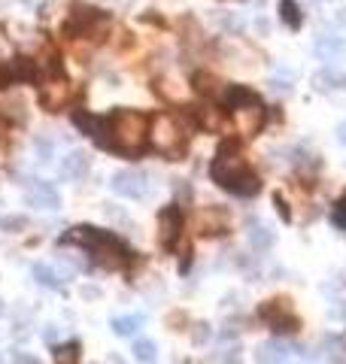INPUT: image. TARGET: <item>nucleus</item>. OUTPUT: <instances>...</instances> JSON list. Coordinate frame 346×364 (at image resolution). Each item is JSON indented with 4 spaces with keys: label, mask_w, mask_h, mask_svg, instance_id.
Wrapping results in <instances>:
<instances>
[{
    "label": "nucleus",
    "mask_w": 346,
    "mask_h": 364,
    "mask_svg": "<svg viewBox=\"0 0 346 364\" xmlns=\"http://www.w3.org/2000/svg\"><path fill=\"white\" fill-rule=\"evenodd\" d=\"M131 352H134V358L137 361H143V364H152L155 358H158V346L152 343V340H134V346H131Z\"/></svg>",
    "instance_id": "obj_24"
},
{
    "label": "nucleus",
    "mask_w": 346,
    "mask_h": 364,
    "mask_svg": "<svg viewBox=\"0 0 346 364\" xmlns=\"http://www.w3.org/2000/svg\"><path fill=\"white\" fill-rule=\"evenodd\" d=\"M225 101H228L231 110H237V106H246V103L258 101V94L252 89H243V85H231V89L225 91Z\"/></svg>",
    "instance_id": "obj_22"
},
{
    "label": "nucleus",
    "mask_w": 346,
    "mask_h": 364,
    "mask_svg": "<svg viewBox=\"0 0 346 364\" xmlns=\"http://www.w3.org/2000/svg\"><path fill=\"white\" fill-rule=\"evenodd\" d=\"M70 82L64 79V76H55V79H49L46 85L40 89V103H43V110H49V113H58L64 110V103L70 101Z\"/></svg>",
    "instance_id": "obj_6"
},
{
    "label": "nucleus",
    "mask_w": 346,
    "mask_h": 364,
    "mask_svg": "<svg viewBox=\"0 0 346 364\" xmlns=\"http://www.w3.org/2000/svg\"><path fill=\"white\" fill-rule=\"evenodd\" d=\"M82 297H97V288H82Z\"/></svg>",
    "instance_id": "obj_37"
},
{
    "label": "nucleus",
    "mask_w": 346,
    "mask_h": 364,
    "mask_svg": "<svg viewBox=\"0 0 346 364\" xmlns=\"http://www.w3.org/2000/svg\"><path fill=\"white\" fill-rule=\"evenodd\" d=\"M250 246H252L255 252H267L270 246H274V231H270L267 224L252 222L250 224Z\"/></svg>",
    "instance_id": "obj_17"
},
{
    "label": "nucleus",
    "mask_w": 346,
    "mask_h": 364,
    "mask_svg": "<svg viewBox=\"0 0 346 364\" xmlns=\"http://www.w3.org/2000/svg\"><path fill=\"white\" fill-rule=\"evenodd\" d=\"M110 186H113L116 195H122L128 200H143L149 195L146 174H140V170H118V174H113Z\"/></svg>",
    "instance_id": "obj_5"
},
{
    "label": "nucleus",
    "mask_w": 346,
    "mask_h": 364,
    "mask_svg": "<svg viewBox=\"0 0 346 364\" xmlns=\"http://www.w3.org/2000/svg\"><path fill=\"white\" fill-rule=\"evenodd\" d=\"M28 219L25 216H4V219H0V228H4V231H9V234H18V231H25L28 228Z\"/></svg>",
    "instance_id": "obj_27"
},
{
    "label": "nucleus",
    "mask_w": 346,
    "mask_h": 364,
    "mask_svg": "<svg viewBox=\"0 0 346 364\" xmlns=\"http://www.w3.org/2000/svg\"><path fill=\"white\" fill-rule=\"evenodd\" d=\"M25 4H28V0H25Z\"/></svg>",
    "instance_id": "obj_41"
},
{
    "label": "nucleus",
    "mask_w": 346,
    "mask_h": 364,
    "mask_svg": "<svg viewBox=\"0 0 346 364\" xmlns=\"http://www.w3.org/2000/svg\"><path fill=\"white\" fill-rule=\"evenodd\" d=\"M198 122L201 127H210V131H222L225 127V113L219 110V106H203V110H198Z\"/></svg>",
    "instance_id": "obj_20"
},
{
    "label": "nucleus",
    "mask_w": 346,
    "mask_h": 364,
    "mask_svg": "<svg viewBox=\"0 0 346 364\" xmlns=\"http://www.w3.org/2000/svg\"><path fill=\"white\" fill-rule=\"evenodd\" d=\"M277 207H279V216L289 219V207H286V200H283V198H277Z\"/></svg>",
    "instance_id": "obj_34"
},
{
    "label": "nucleus",
    "mask_w": 346,
    "mask_h": 364,
    "mask_svg": "<svg viewBox=\"0 0 346 364\" xmlns=\"http://www.w3.org/2000/svg\"><path fill=\"white\" fill-rule=\"evenodd\" d=\"M313 49H316V55L322 61H334L346 55V40L337 37V34H319L316 40H313Z\"/></svg>",
    "instance_id": "obj_11"
},
{
    "label": "nucleus",
    "mask_w": 346,
    "mask_h": 364,
    "mask_svg": "<svg viewBox=\"0 0 346 364\" xmlns=\"http://www.w3.org/2000/svg\"><path fill=\"white\" fill-rule=\"evenodd\" d=\"M289 346L283 343V340H270V343H262L255 352V361L258 364H283L289 358Z\"/></svg>",
    "instance_id": "obj_13"
},
{
    "label": "nucleus",
    "mask_w": 346,
    "mask_h": 364,
    "mask_svg": "<svg viewBox=\"0 0 346 364\" xmlns=\"http://www.w3.org/2000/svg\"><path fill=\"white\" fill-rule=\"evenodd\" d=\"M30 273H34V280L43 288H52V292H58V288H64V283H67L58 271H52L49 264H34V267H30Z\"/></svg>",
    "instance_id": "obj_15"
},
{
    "label": "nucleus",
    "mask_w": 346,
    "mask_h": 364,
    "mask_svg": "<svg viewBox=\"0 0 346 364\" xmlns=\"http://www.w3.org/2000/svg\"><path fill=\"white\" fill-rule=\"evenodd\" d=\"M337 140L346 146V122H340V125H337Z\"/></svg>",
    "instance_id": "obj_35"
},
{
    "label": "nucleus",
    "mask_w": 346,
    "mask_h": 364,
    "mask_svg": "<svg viewBox=\"0 0 346 364\" xmlns=\"http://www.w3.org/2000/svg\"><path fill=\"white\" fill-rule=\"evenodd\" d=\"M149 140H152V146L161 155L177 158V155H182V149H186V131H182L179 119L161 113L152 119V125H149Z\"/></svg>",
    "instance_id": "obj_4"
},
{
    "label": "nucleus",
    "mask_w": 346,
    "mask_h": 364,
    "mask_svg": "<svg viewBox=\"0 0 346 364\" xmlns=\"http://www.w3.org/2000/svg\"><path fill=\"white\" fill-rule=\"evenodd\" d=\"M0 364H4V358H0Z\"/></svg>",
    "instance_id": "obj_40"
},
{
    "label": "nucleus",
    "mask_w": 346,
    "mask_h": 364,
    "mask_svg": "<svg viewBox=\"0 0 346 364\" xmlns=\"http://www.w3.org/2000/svg\"><path fill=\"white\" fill-rule=\"evenodd\" d=\"M337 21H340V25H346V9H337Z\"/></svg>",
    "instance_id": "obj_38"
},
{
    "label": "nucleus",
    "mask_w": 346,
    "mask_h": 364,
    "mask_svg": "<svg viewBox=\"0 0 346 364\" xmlns=\"http://www.w3.org/2000/svg\"><path fill=\"white\" fill-rule=\"evenodd\" d=\"M334 222H337L340 228H346V200H343V203H337V207H334Z\"/></svg>",
    "instance_id": "obj_31"
},
{
    "label": "nucleus",
    "mask_w": 346,
    "mask_h": 364,
    "mask_svg": "<svg viewBox=\"0 0 346 364\" xmlns=\"http://www.w3.org/2000/svg\"><path fill=\"white\" fill-rule=\"evenodd\" d=\"M6 76H9V82H18V79H37V64L30 61V58H16L13 61V67L6 70Z\"/></svg>",
    "instance_id": "obj_18"
},
{
    "label": "nucleus",
    "mask_w": 346,
    "mask_h": 364,
    "mask_svg": "<svg viewBox=\"0 0 346 364\" xmlns=\"http://www.w3.org/2000/svg\"><path fill=\"white\" fill-rule=\"evenodd\" d=\"M270 85V91L274 94H291V85H289V79H279V76H274L267 82Z\"/></svg>",
    "instance_id": "obj_29"
},
{
    "label": "nucleus",
    "mask_w": 346,
    "mask_h": 364,
    "mask_svg": "<svg viewBox=\"0 0 346 364\" xmlns=\"http://www.w3.org/2000/svg\"><path fill=\"white\" fill-rule=\"evenodd\" d=\"M73 122H77L85 134H91V140H97L101 146H110V140H106L110 119H97V115H89V113H73Z\"/></svg>",
    "instance_id": "obj_10"
},
{
    "label": "nucleus",
    "mask_w": 346,
    "mask_h": 364,
    "mask_svg": "<svg viewBox=\"0 0 346 364\" xmlns=\"http://www.w3.org/2000/svg\"><path fill=\"white\" fill-rule=\"evenodd\" d=\"M13 364H40V358H34L30 352H25V349H16L13 352Z\"/></svg>",
    "instance_id": "obj_30"
},
{
    "label": "nucleus",
    "mask_w": 346,
    "mask_h": 364,
    "mask_svg": "<svg viewBox=\"0 0 346 364\" xmlns=\"http://www.w3.org/2000/svg\"><path fill=\"white\" fill-rule=\"evenodd\" d=\"M55 361L58 364H77L79 361V343H64L55 349Z\"/></svg>",
    "instance_id": "obj_25"
},
{
    "label": "nucleus",
    "mask_w": 346,
    "mask_h": 364,
    "mask_svg": "<svg viewBox=\"0 0 346 364\" xmlns=\"http://www.w3.org/2000/svg\"><path fill=\"white\" fill-rule=\"evenodd\" d=\"M179 231H182V212H179V207H164L158 212V240H161V246H170L177 243V237H179Z\"/></svg>",
    "instance_id": "obj_9"
},
{
    "label": "nucleus",
    "mask_w": 346,
    "mask_h": 364,
    "mask_svg": "<svg viewBox=\"0 0 346 364\" xmlns=\"http://www.w3.org/2000/svg\"><path fill=\"white\" fill-rule=\"evenodd\" d=\"M64 240H67V243H79V246H85V249H89V252L94 255V261H101L104 267H122V264H125V258H128L125 246L118 243L110 231L91 228V224H79V228H73Z\"/></svg>",
    "instance_id": "obj_2"
},
{
    "label": "nucleus",
    "mask_w": 346,
    "mask_h": 364,
    "mask_svg": "<svg viewBox=\"0 0 346 364\" xmlns=\"http://www.w3.org/2000/svg\"><path fill=\"white\" fill-rule=\"evenodd\" d=\"M191 85H194V91L198 94H210V98H219L222 94V82L216 76H210V73H194Z\"/></svg>",
    "instance_id": "obj_21"
},
{
    "label": "nucleus",
    "mask_w": 346,
    "mask_h": 364,
    "mask_svg": "<svg viewBox=\"0 0 346 364\" xmlns=\"http://www.w3.org/2000/svg\"><path fill=\"white\" fill-rule=\"evenodd\" d=\"M149 140V119L137 110H118L110 119V143L125 155H134Z\"/></svg>",
    "instance_id": "obj_3"
},
{
    "label": "nucleus",
    "mask_w": 346,
    "mask_h": 364,
    "mask_svg": "<svg viewBox=\"0 0 346 364\" xmlns=\"http://www.w3.org/2000/svg\"><path fill=\"white\" fill-rule=\"evenodd\" d=\"M89 174V155L79 152V149H73V152L61 161V176L64 179H79Z\"/></svg>",
    "instance_id": "obj_14"
},
{
    "label": "nucleus",
    "mask_w": 346,
    "mask_h": 364,
    "mask_svg": "<svg viewBox=\"0 0 346 364\" xmlns=\"http://www.w3.org/2000/svg\"><path fill=\"white\" fill-rule=\"evenodd\" d=\"M210 176L219 182L225 191L240 195V198H252V195H258V188H262V182H258V176L250 170L246 158L240 155V149L234 143L219 146V152H216L213 164H210Z\"/></svg>",
    "instance_id": "obj_1"
},
{
    "label": "nucleus",
    "mask_w": 346,
    "mask_h": 364,
    "mask_svg": "<svg viewBox=\"0 0 346 364\" xmlns=\"http://www.w3.org/2000/svg\"><path fill=\"white\" fill-rule=\"evenodd\" d=\"M313 85L316 91H337V89H346V73H337V70H322L313 76Z\"/></svg>",
    "instance_id": "obj_16"
},
{
    "label": "nucleus",
    "mask_w": 346,
    "mask_h": 364,
    "mask_svg": "<svg viewBox=\"0 0 346 364\" xmlns=\"http://www.w3.org/2000/svg\"><path fill=\"white\" fill-rule=\"evenodd\" d=\"M262 125H264V106H262V101H252V103L237 106V110H234V127L243 137L258 134V127H262Z\"/></svg>",
    "instance_id": "obj_7"
},
{
    "label": "nucleus",
    "mask_w": 346,
    "mask_h": 364,
    "mask_svg": "<svg viewBox=\"0 0 346 364\" xmlns=\"http://www.w3.org/2000/svg\"><path fill=\"white\" fill-rule=\"evenodd\" d=\"M25 198L30 207H37V210H58V191L52 182H43V179H30L28 182V191H25Z\"/></svg>",
    "instance_id": "obj_8"
},
{
    "label": "nucleus",
    "mask_w": 346,
    "mask_h": 364,
    "mask_svg": "<svg viewBox=\"0 0 346 364\" xmlns=\"http://www.w3.org/2000/svg\"><path fill=\"white\" fill-rule=\"evenodd\" d=\"M219 21L225 25V30H234V34H240L243 30V18L240 16H219Z\"/></svg>",
    "instance_id": "obj_28"
},
{
    "label": "nucleus",
    "mask_w": 346,
    "mask_h": 364,
    "mask_svg": "<svg viewBox=\"0 0 346 364\" xmlns=\"http://www.w3.org/2000/svg\"><path fill=\"white\" fill-rule=\"evenodd\" d=\"M198 224H201L203 234L219 237V234L228 231V212H225L222 207H210V210H203L201 216H198Z\"/></svg>",
    "instance_id": "obj_12"
},
{
    "label": "nucleus",
    "mask_w": 346,
    "mask_h": 364,
    "mask_svg": "<svg viewBox=\"0 0 346 364\" xmlns=\"http://www.w3.org/2000/svg\"><path fill=\"white\" fill-rule=\"evenodd\" d=\"M43 337L49 340V343H55V337H58V331H55V325H46V331H43Z\"/></svg>",
    "instance_id": "obj_33"
},
{
    "label": "nucleus",
    "mask_w": 346,
    "mask_h": 364,
    "mask_svg": "<svg viewBox=\"0 0 346 364\" xmlns=\"http://www.w3.org/2000/svg\"><path fill=\"white\" fill-rule=\"evenodd\" d=\"M279 16H283V21L291 30H298L301 21H304V16H301V9H298L295 0H279Z\"/></svg>",
    "instance_id": "obj_23"
},
{
    "label": "nucleus",
    "mask_w": 346,
    "mask_h": 364,
    "mask_svg": "<svg viewBox=\"0 0 346 364\" xmlns=\"http://www.w3.org/2000/svg\"><path fill=\"white\" fill-rule=\"evenodd\" d=\"M0 313H4V304H0Z\"/></svg>",
    "instance_id": "obj_39"
},
{
    "label": "nucleus",
    "mask_w": 346,
    "mask_h": 364,
    "mask_svg": "<svg viewBox=\"0 0 346 364\" xmlns=\"http://www.w3.org/2000/svg\"><path fill=\"white\" fill-rule=\"evenodd\" d=\"M34 152H37V158H40L43 164H49L52 161V152H55V146H52L49 137H37V140H34Z\"/></svg>",
    "instance_id": "obj_26"
},
{
    "label": "nucleus",
    "mask_w": 346,
    "mask_h": 364,
    "mask_svg": "<svg viewBox=\"0 0 346 364\" xmlns=\"http://www.w3.org/2000/svg\"><path fill=\"white\" fill-rule=\"evenodd\" d=\"M113 331L118 337H134L140 328H143V316H116L113 319Z\"/></svg>",
    "instance_id": "obj_19"
},
{
    "label": "nucleus",
    "mask_w": 346,
    "mask_h": 364,
    "mask_svg": "<svg viewBox=\"0 0 346 364\" xmlns=\"http://www.w3.org/2000/svg\"><path fill=\"white\" fill-rule=\"evenodd\" d=\"M191 337H194V343H203V340L210 337V328L207 325H194V334Z\"/></svg>",
    "instance_id": "obj_32"
},
{
    "label": "nucleus",
    "mask_w": 346,
    "mask_h": 364,
    "mask_svg": "<svg viewBox=\"0 0 346 364\" xmlns=\"http://www.w3.org/2000/svg\"><path fill=\"white\" fill-rule=\"evenodd\" d=\"M255 28H258V30H262V34H267V30H270V25H267V18H258V21H255Z\"/></svg>",
    "instance_id": "obj_36"
}]
</instances>
